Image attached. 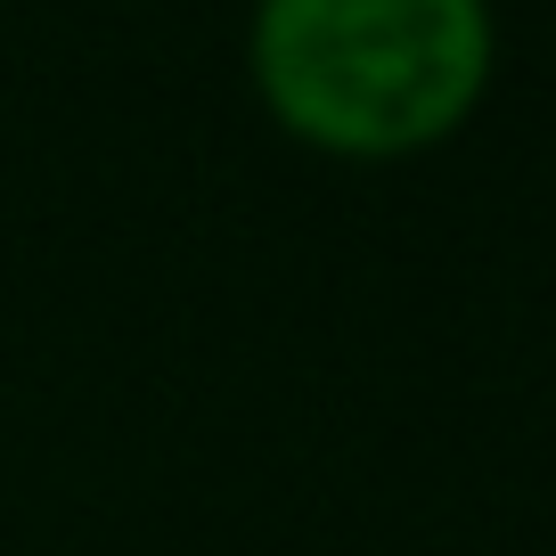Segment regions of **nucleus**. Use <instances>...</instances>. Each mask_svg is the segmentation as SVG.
Wrapping results in <instances>:
<instances>
[{
	"label": "nucleus",
	"mask_w": 556,
	"mask_h": 556,
	"mask_svg": "<svg viewBox=\"0 0 556 556\" xmlns=\"http://www.w3.org/2000/svg\"><path fill=\"white\" fill-rule=\"evenodd\" d=\"M500 74V0H245V83L336 164L426 156Z\"/></svg>",
	"instance_id": "nucleus-1"
},
{
	"label": "nucleus",
	"mask_w": 556,
	"mask_h": 556,
	"mask_svg": "<svg viewBox=\"0 0 556 556\" xmlns=\"http://www.w3.org/2000/svg\"><path fill=\"white\" fill-rule=\"evenodd\" d=\"M0 9H9V0H0Z\"/></svg>",
	"instance_id": "nucleus-2"
}]
</instances>
